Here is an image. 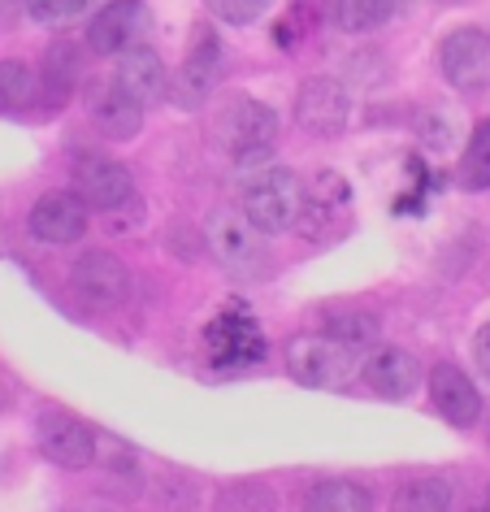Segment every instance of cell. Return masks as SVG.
Wrapping results in <instances>:
<instances>
[{"mask_svg":"<svg viewBox=\"0 0 490 512\" xmlns=\"http://www.w3.org/2000/svg\"><path fill=\"white\" fill-rule=\"evenodd\" d=\"M287 369L300 387L313 391H347L360 374V352L334 339L330 330H304L287 343Z\"/></svg>","mask_w":490,"mask_h":512,"instance_id":"6da1fadb","label":"cell"},{"mask_svg":"<svg viewBox=\"0 0 490 512\" xmlns=\"http://www.w3.org/2000/svg\"><path fill=\"white\" fill-rule=\"evenodd\" d=\"M213 144L226 152L230 161H256L274 148L278 139V118L252 96H226L213 109Z\"/></svg>","mask_w":490,"mask_h":512,"instance_id":"7a4b0ae2","label":"cell"},{"mask_svg":"<svg viewBox=\"0 0 490 512\" xmlns=\"http://www.w3.org/2000/svg\"><path fill=\"white\" fill-rule=\"evenodd\" d=\"M300 209H304V187L287 165H269V170L252 174L243 183V213L256 230L265 235H278V230H291L300 222Z\"/></svg>","mask_w":490,"mask_h":512,"instance_id":"3957f363","label":"cell"},{"mask_svg":"<svg viewBox=\"0 0 490 512\" xmlns=\"http://www.w3.org/2000/svg\"><path fill=\"white\" fill-rule=\"evenodd\" d=\"M209 248L217 256V265L235 278H261L269 270L265 230H256L248 222V213H230V209L217 213L209 222Z\"/></svg>","mask_w":490,"mask_h":512,"instance_id":"277c9868","label":"cell"},{"mask_svg":"<svg viewBox=\"0 0 490 512\" xmlns=\"http://www.w3.org/2000/svg\"><path fill=\"white\" fill-rule=\"evenodd\" d=\"M295 118L308 135L317 139H334L347 131V118H352V96H347V87L339 79H330V74H313V79L300 83V92H295Z\"/></svg>","mask_w":490,"mask_h":512,"instance_id":"5b68a950","label":"cell"},{"mask_svg":"<svg viewBox=\"0 0 490 512\" xmlns=\"http://www.w3.org/2000/svg\"><path fill=\"white\" fill-rule=\"evenodd\" d=\"M74 191H79V200L87 204V209L118 213L135 200V178H131L126 165L87 152V157H79V165H74Z\"/></svg>","mask_w":490,"mask_h":512,"instance_id":"8992f818","label":"cell"},{"mask_svg":"<svg viewBox=\"0 0 490 512\" xmlns=\"http://www.w3.org/2000/svg\"><path fill=\"white\" fill-rule=\"evenodd\" d=\"M217 83H222V44L213 31H196V44H191L178 79L170 83V100L178 109H200L213 100Z\"/></svg>","mask_w":490,"mask_h":512,"instance_id":"52a82bcc","label":"cell"},{"mask_svg":"<svg viewBox=\"0 0 490 512\" xmlns=\"http://www.w3.org/2000/svg\"><path fill=\"white\" fill-rule=\"evenodd\" d=\"M438 66L443 79L456 83L460 92H477L490 83V35L482 27H460L451 31L438 48Z\"/></svg>","mask_w":490,"mask_h":512,"instance_id":"ba28073f","label":"cell"},{"mask_svg":"<svg viewBox=\"0 0 490 512\" xmlns=\"http://www.w3.org/2000/svg\"><path fill=\"white\" fill-rule=\"evenodd\" d=\"M148 35V9L144 0H109L87 27V48L100 57H122L126 48L144 44Z\"/></svg>","mask_w":490,"mask_h":512,"instance_id":"9c48e42d","label":"cell"},{"mask_svg":"<svg viewBox=\"0 0 490 512\" xmlns=\"http://www.w3.org/2000/svg\"><path fill=\"white\" fill-rule=\"evenodd\" d=\"M35 439H40V452L61 469H87L96 460V434L70 413H40Z\"/></svg>","mask_w":490,"mask_h":512,"instance_id":"30bf717a","label":"cell"},{"mask_svg":"<svg viewBox=\"0 0 490 512\" xmlns=\"http://www.w3.org/2000/svg\"><path fill=\"white\" fill-rule=\"evenodd\" d=\"M87 118L109 139H135L144 131V105L118 79H96L87 87Z\"/></svg>","mask_w":490,"mask_h":512,"instance_id":"8fae6325","label":"cell"},{"mask_svg":"<svg viewBox=\"0 0 490 512\" xmlns=\"http://www.w3.org/2000/svg\"><path fill=\"white\" fill-rule=\"evenodd\" d=\"M74 291H79L83 304L109 313V309H122L126 296H131V274H126V265L118 256L87 252V256H79V265H74Z\"/></svg>","mask_w":490,"mask_h":512,"instance_id":"7c38bea8","label":"cell"},{"mask_svg":"<svg viewBox=\"0 0 490 512\" xmlns=\"http://www.w3.org/2000/svg\"><path fill=\"white\" fill-rule=\"evenodd\" d=\"M430 400L438 408V417L456 430H469V426H477V417H482V395H477L473 378L451 361H438L430 369Z\"/></svg>","mask_w":490,"mask_h":512,"instance_id":"4fadbf2b","label":"cell"},{"mask_svg":"<svg viewBox=\"0 0 490 512\" xmlns=\"http://www.w3.org/2000/svg\"><path fill=\"white\" fill-rule=\"evenodd\" d=\"M31 235L44 243H79L87 235V204L79 200V191H53V196H40L31 209Z\"/></svg>","mask_w":490,"mask_h":512,"instance_id":"5bb4252c","label":"cell"},{"mask_svg":"<svg viewBox=\"0 0 490 512\" xmlns=\"http://www.w3.org/2000/svg\"><path fill=\"white\" fill-rule=\"evenodd\" d=\"M209 352L217 365H256L265 356V335L248 313L230 309L209 326Z\"/></svg>","mask_w":490,"mask_h":512,"instance_id":"9a60e30c","label":"cell"},{"mask_svg":"<svg viewBox=\"0 0 490 512\" xmlns=\"http://www.w3.org/2000/svg\"><path fill=\"white\" fill-rule=\"evenodd\" d=\"M360 378L378 395H386V400H408L421 387V365L404 348H373L360 361Z\"/></svg>","mask_w":490,"mask_h":512,"instance_id":"2e32d148","label":"cell"},{"mask_svg":"<svg viewBox=\"0 0 490 512\" xmlns=\"http://www.w3.org/2000/svg\"><path fill=\"white\" fill-rule=\"evenodd\" d=\"M113 79H118L144 109L161 105V100L170 96V74H165V61L152 53L148 44L126 48V53L118 57V74H113Z\"/></svg>","mask_w":490,"mask_h":512,"instance_id":"e0dca14e","label":"cell"},{"mask_svg":"<svg viewBox=\"0 0 490 512\" xmlns=\"http://www.w3.org/2000/svg\"><path fill=\"white\" fill-rule=\"evenodd\" d=\"M79 74H83V53H79V44L57 40L53 48H48L44 70H40V92L48 96V105H61V100L74 92Z\"/></svg>","mask_w":490,"mask_h":512,"instance_id":"ac0fdd59","label":"cell"},{"mask_svg":"<svg viewBox=\"0 0 490 512\" xmlns=\"http://www.w3.org/2000/svg\"><path fill=\"white\" fill-rule=\"evenodd\" d=\"M40 100V74L27 61H0V113H31Z\"/></svg>","mask_w":490,"mask_h":512,"instance_id":"d6986e66","label":"cell"},{"mask_svg":"<svg viewBox=\"0 0 490 512\" xmlns=\"http://www.w3.org/2000/svg\"><path fill=\"white\" fill-rule=\"evenodd\" d=\"M399 0H334L330 14L339 31H378L382 22H391Z\"/></svg>","mask_w":490,"mask_h":512,"instance_id":"ffe728a7","label":"cell"},{"mask_svg":"<svg viewBox=\"0 0 490 512\" xmlns=\"http://www.w3.org/2000/svg\"><path fill=\"white\" fill-rule=\"evenodd\" d=\"M308 508H317V512H365V508H373V495L365 491V486H356V482L334 478V482L313 486Z\"/></svg>","mask_w":490,"mask_h":512,"instance_id":"44dd1931","label":"cell"},{"mask_svg":"<svg viewBox=\"0 0 490 512\" xmlns=\"http://www.w3.org/2000/svg\"><path fill=\"white\" fill-rule=\"evenodd\" d=\"M460 187L464 191H490V122H477L460 157Z\"/></svg>","mask_w":490,"mask_h":512,"instance_id":"7402d4cb","label":"cell"},{"mask_svg":"<svg viewBox=\"0 0 490 512\" xmlns=\"http://www.w3.org/2000/svg\"><path fill=\"white\" fill-rule=\"evenodd\" d=\"M451 504H456V491H451L443 478H417L395 499L399 512H447Z\"/></svg>","mask_w":490,"mask_h":512,"instance_id":"603a6c76","label":"cell"},{"mask_svg":"<svg viewBox=\"0 0 490 512\" xmlns=\"http://www.w3.org/2000/svg\"><path fill=\"white\" fill-rule=\"evenodd\" d=\"M27 14L40 27H74L83 14H92V0H27Z\"/></svg>","mask_w":490,"mask_h":512,"instance_id":"cb8c5ba5","label":"cell"},{"mask_svg":"<svg viewBox=\"0 0 490 512\" xmlns=\"http://www.w3.org/2000/svg\"><path fill=\"white\" fill-rule=\"evenodd\" d=\"M330 335L334 339H343V343H352L356 352H365L373 339H378V322H373L369 313H343V317H330Z\"/></svg>","mask_w":490,"mask_h":512,"instance_id":"d4e9b609","label":"cell"},{"mask_svg":"<svg viewBox=\"0 0 490 512\" xmlns=\"http://www.w3.org/2000/svg\"><path fill=\"white\" fill-rule=\"evenodd\" d=\"M209 5V14L217 22H230V27H248V22H256L261 14H269V5L274 0H204Z\"/></svg>","mask_w":490,"mask_h":512,"instance_id":"484cf974","label":"cell"},{"mask_svg":"<svg viewBox=\"0 0 490 512\" xmlns=\"http://www.w3.org/2000/svg\"><path fill=\"white\" fill-rule=\"evenodd\" d=\"M473 361H477V369H482V378H490V322L473 335Z\"/></svg>","mask_w":490,"mask_h":512,"instance_id":"4316f807","label":"cell"},{"mask_svg":"<svg viewBox=\"0 0 490 512\" xmlns=\"http://www.w3.org/2000/svg\"><path fill=\"white\" fill-rule=\"evenodd\" d=\"M443 5H464V0H443Z\"/></svg>","mask_w":490,"mask_h":512,"instance_id":"83f0119b","label":"cell"}]
</instances>
